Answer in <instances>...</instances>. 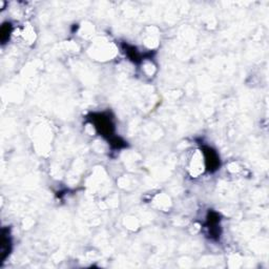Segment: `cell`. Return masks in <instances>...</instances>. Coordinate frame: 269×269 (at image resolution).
Returning <instances> with one entry per match:
<instances>
[{"instance_id":"obj_4","label":"cell","mask_w":269,"mask_h":269,"mask_svg":"<svg viewBox=\"0 0 269 269\" xmlns=\"http://www.w3.org/2000/svg\"><path fill=\"white\" fill-rule=\"evenodd\" d=\"M12 241L9 235V230L3 228L1 230V240H0V263H3L4 260L8 258L11 251Z\"/></svg>"},{"instance_id":"obj_1","label":"cell","mask_w":269,"mask_h":269,"mask_svg":"<svg viewBox=\"0 0 269 269\" xmlns=\"http://www.w3.org/2000/svg\"><path fill=\"white\" fill-rule=\"evenodd\" d=\"M89 120L95 125L97 132L109 140L112 147L118 150L126 145L122 139L115 136V125L109 112H95L89 117Z\"/></svg>"},{"instance_id":"obj_5","label":"cell","mask_w":269,"mask_h":269,"mask_svg":"<svg viewBox=\"0 0 269 269\" xmlns=\"http://www.w3.org/2000/svg\"><path fill=\"white\" fill-rule=\"evenodd\" d=\"M124 47H125V52L127 56L131 58V60H133L134 62H139V60H141V55L136 51V48L127 45H124Z\"/></svg>"},{"instance_id":"obj_6","label":"cell","mask_w":269,"mask_h":269,"mask_svg":"<svg viewBox=\"0 0 269 269\" xmlns=\"http://www.w3.org/2000/svg\"><path fill=\"white\" fill-rule=\"evenodd\" d=\"M11 31H12V25L10 23H4L1 26V31H0V37H1L2 44H5V41L9 39Z\"/></svg>"},{"instance_id":"obj_3","label":"cell","mask_w":269,"mask_h":269,"mask_svg":"<svg viewBox=\"0 0 269 269\" xmlns=\"http://www.w3.org/2000/svg\"><path fill=\"white\" fill-rule=\"evenodd\" d=\"M202 151L205 156V164H206V169L210 173L216 172L220 166V159L217 153L210 147L203 146Z\"/></svg>"},{"instance_id":"obj_2","label":"cell","mask_w":269,"mask_h":269,"mask_svg":"<svg viewBox=\"0 0 269 269\" xmlns=\"http://www.w3.org/2000/svg\"><path fill=\"white\" fill-rule=\"evenodd\" d=\"M219 223H220V216L217 212L210 210L207 215L206 227L211 239L218 240L220 238V226H219Z\"/></svg>"}]
</instances>
